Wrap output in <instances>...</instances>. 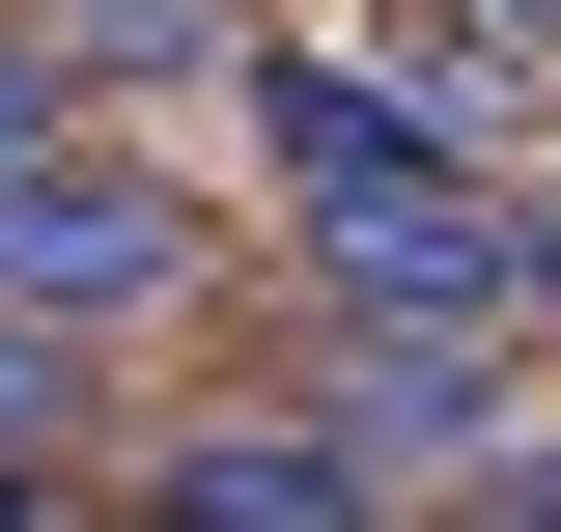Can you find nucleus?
<instances>
[{"label": "nucleus", "instance_id": "obj_1", "mask_svg": "<svg viewBox=\"0 0 561 532\" xmlns=\"http://www.w3.org/2000/svg\"><path fill=\"white\" fill-rule=\"evenodd\" d=\"M169 280H197V197L113 169V140H57V169L0 197V309L28 336H113V309H169Z\"/></svg>", "mask_w": 561, "mask_h": 532}, {"label": "nucleus", "instance_id": "obj_2", "mask_svg": "<svg viewBox=\"0 0 561 532\" xmlns=\"http://www.w3.org/2000/svg\"><path fill=\"white\" fill-rule=\"evenodd\" d=\"M140 532H393V476L280 393V420H225V449H169V476H140Z\"/></svg>", "mask_w": 561, "mask_h": 532}, {"label": "nucleus", "instance_id": "obj_3", "mask_svg": "<svg viewBox=\"0 0 561 532\" xmlns=\"http://www.w3.org/2000/svg\"><path fill=\"white\" fill-rule=\"evenodd\" d=\"M57 57H113V84H140V57H169V84H197V57H225V0H84Z\"/></svg>", "mask_w": 561, "mask_h": 532}, {"label": "nucleus", "instance_id": "obj_4", "mask_svg": "<svg viewBox=\"0 0 561 532\" xmlns=\"http://www.w3.org/2000/svg\"><path fill=\"white\" fill-rule=\"evenodd\" d=\"M57 420H84V336H28V309H0V476L57 449Z\"/></svg>", "mask_w": 561, "mask_h": 532}, {"label": "nucleus", "instance_id": "obj_5", "mask_svg": "<svg viewBox=\"0 0 561 532\" xmlns=\"http://www.w3.org/2000/svg\"><path fill=\"white\" fill-rule=\"evenodd\" d=\"M28 169H57V57H0V197H28Z\"/></svg>", "mask_w": 561, "mask_h": 532}, {"label": "nucleus", "instance_id": "obj_6", "mask_svg": "<svg viewBox=\"0 0 561 532\" xmlns=\"http://www.w3.org/2000/svg\"><path fill=\"white\" fill-rule=\"evenodd\" d=\"M505 336H561V224H505Z\"/></svg>", "mask_w": 561, "mask_h": 532}, {"label": "nucleus", "instance_id": "obj_7", "mask_svg": "<svg viewBox=\"0 0 561 532\" xmlns=\"http://www.w3.org/2000/svg\"><path fill=\"white\" fill-rule=\"evenodd\" d=\"M478 532H561V449H534V476H505V505H478Z\"/></svg>", "mask_w": 561, "mask_h": 532}, {"label": "nucleus", "instance_id": "obj_8", "mask_svg": "<svg viewBox=\"0 0 561 532\" xmlns=\"http://www.w3.org/2000/svg\"><path fill=\"white\" fill-rule=\"evenodd\" d=\"M0 532H57V505H28V476H0Z\"/></svg>", "mask_w": 561, "mask_h": 532}]
</instances>
